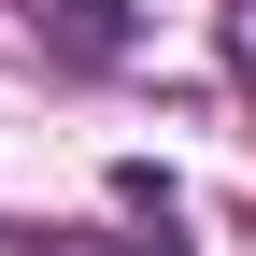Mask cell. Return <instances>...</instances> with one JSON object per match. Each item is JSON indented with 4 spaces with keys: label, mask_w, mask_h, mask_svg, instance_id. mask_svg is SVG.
<instances>
[{
    "label": "cell",
    "mask_w": 256,
    "mask_h": 256,
    "mask_svg": "<svg viewBox=\"0 0 256 256\" xmlns=\"http://www.w3.org/2000/svg\"><path fill=\"white\" fill-rule=\"evenodd\" d=\"M57 28H72V57H114V0H57Z\"/></svg>",
    "instance_id": "1"
}]
</instances>
